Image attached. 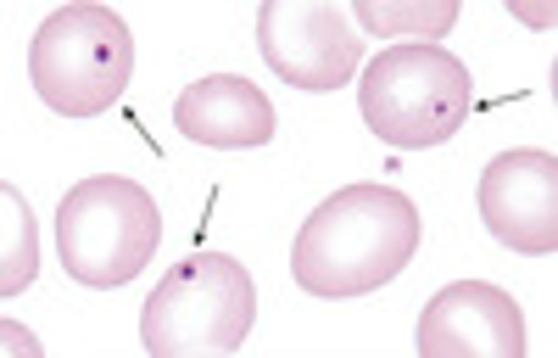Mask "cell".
Listing matches in <instances>:
<instances>
[{
  "label": "cell",
  "instance_id": "8fae6325",
  "mask_svg": "<svg viewBox=\"0 0 558 358\" xmlns=\"http://www.w3.org/2000/svg\"><path fill=\"white\" fill-rule=\"evenodd\" d=\"M0 207H7V275H0V297H17V291H28L34 286V268H39V241H34V213H28V202L7 186L0 191Z\"/></svg>",
  "mask_w": 558,
  "mask_h": 358
},
{
  "label": "cell",
  "instance_id": "52a82bcc",
  "mask_svg": "<svg viewBox=\"0 0 558 358\" xmlns=\"http://www.w3.org/2000/svg\"><path fill=\"white\" fill-rule=\"evenodd\" d=\"M481 224L492 241L525 258L558 252V157L536 146L497 152L481 168Z\"/></svg>",
  "mask_w": 558,
  "mask_h": 358
},
{
  "label": "cell",
  "instance_id": "30bf717a",
  "mask_svg": "<svg viewBox=\"0 0 558 358\" xmlns=\"http://www.w3.org/2000/svg\"><path fill=\"white\" fill-rule=\"evenodd\" d=\"M357 23L380 39H418L441 45L458 23V0H408V7H386V0H357Z\"/></svg>",
  "mask_w": 558,
  "mask_h": 358
},
{
  "label": "cell",
  "instance_id": "9c48e42d",
  "mask_svg": "<svg viewBox=\"0 0 558 358\" xmlns=\"http://www.w3.org/2000/svg\"><path fill=\"white\" fill-rule=\"evenodd\" d=\"M173 129L196 146L213 152H257L279 134L274 102L241 73H207L179 90L173 102Z\"/></svg>",
  "mask_w": 558,
  "mask_h": 358
},
{
  "label": "cell",
  "instance_id": "7a4b0ae2",
  "mask_svg": "<svg viewBox=\"0 0 558 358\" xmlns=\"http://www.w3.org/2000/svg\"><path fill=\"white\" fill-rule=\"evenodd\" d=\"M357 107L375 141L397 152H430L447 146L475 112V79L447 45L397 39L368 57Z\"/></svg>",
  "mask_w": 558,
  "mask_h": 358
},
{
  "label": "cell",
  "instance_id": "ba28073f",
  "mask_svg": "<svg viewBox=\"0 0 558 358\" xmlns=\"http://www.w3.org/2000/svg\"><path fill=\"white\" fill-rule=\"evenodd\" d=\"M418 358H525V308L492 281L441 286L413 331Z\"/></svg>",
  "mask_w": 558,
  "mask_h": 358
},
{
  "label": "cell",
  "instance_id": "8992f818",
  "mask_svg": "<svg viewBox=\"0 0 558 358\" xmlns=\"http://www.w3.org/2000/svg\"><path fill=\"white\" fill-rule=\"evenodd\" d=\"M257 51L279 84L307 90V96H330L357 73L363 39L330 0H263Z\"/></svg>",
  "mask_w": 558,
  "mask_h": 358
},
{
  "label": "cell",
  "instance_id": "6da1fadb",
  "mask_svg": "<svg viewBox=\"0 0 558 358\" xmlns=\"http://www.w3.org/2000/svg\"><path fill=\"white\" fill-rule=\"evenodd\" d=\"M418 241H425V218H418L413 196L380 179L330 191L291 241V275L302 291L324 302H347L391 286L413 263Z\"/></svg>",
  "mask_w": 558,
  "mask_h": 358
},
{
  "label": "cell",
  "instance_id": "3957f363",
  "mask_svg": "<svg viewBox=\"0 0 558 358\" xmlns=\"http://www.w3.org/2000/svg\"><path fill=\"white\" fill-rule=\"evenodd\" d=\"M257 325V286L235 252H191L151 286L140 308V342L151 358H223Z\"/></svg>",
  "mask_w": 558,
  "mask_h": 358
},
{
  "label": "cell",
  "instance_id": "277c9868",
  "mask_svg": "<svg viewBox=\"0 0 558 358\" xmlns=\"http://www.w3.org/2000/svg\"><path fill=\"white\" fill-rule=\"evenodd\" d=\"M134 73V34L112 7H57L28 39V84L57 118H101L123 102Z\"/></svg>",
  "mask_w": 558,
  "mask_h": 358
},
{
  "label": "cell",
  "instance_id": "5b68a950",
  "mask_svg": "<svg viewBox=\"0 0 558 358\" xmlns=\"http://www.w3.org/2000/svg\"><path fill=\"white\" fill-rule=\"evenodd\" d=\"M162 247V207L129 174H89L57 202V258L89 291H118Z\"/></svg>",
  "mask_w": 558,
  "mask_h": 358
}]
</instances>
